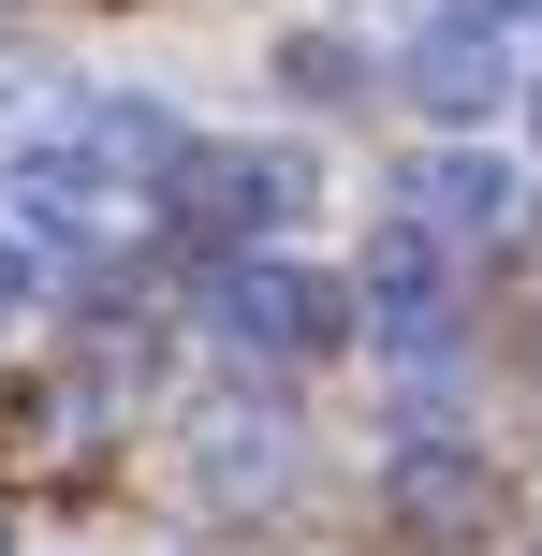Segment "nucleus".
Here are the masks:
<instances>
[{
    "instance_id": "1",
    "label": "nucleus",
    "mask_w": 542,
    "mask_h": 556,
    "mask_svg": "<svg viewBox=\"0 0 542 556\" xmlns=\"http://www.w3.org/2000/svg\"><path fill=\"white\" fill-rule=\"evenodd\" d=\"M205 337H220L235 366H323L352 337V278H323L293 250H250V264L205 278Z\"/></svg>"
},
{
    "instance_id": "2",
    "label": "nucleus",
    "mask_w": 542,
    "mask_h": 556,
    "mask_svg": "<svg viewBox=\"0 0 542 556\" xmlns=\"http://www.w3.org/2000/svg\"><path fill=\"white\" fill-rule=\"evenodd\" d=\"M176 235H205V250L250 264V235H279L293 205H308V162L293 147H176Z\"/></svg>"
},
{
    "instance_id": "3",
    "label": "nucleus",
    "mask_w": 542,
    "mask_h": 556,
    "mask_svg": "<svg viewBox=\"0 0 542 556\" xmlns=\"http://www.w3.org/2000/svg\"><path fill=\"white\" fill-rule=\"evenodd\" d=\"M396 513H411V528H440V542H484L499 498H484V469H469L455 440H411V454H396Z\"/></svg>"
},
{
    "instance_id": "4",
    "label": "nucleus",
    "mask_w": 542,
    "mask_h": 556,
    "mask_svg": "<svg viewBox=\"0 0 542 556\" xmlns=\"http://www.w3.org/2000/svg\"><path fill=\"white\" fill-rule=\"evenodd\" d=\"M352 307H396V337H440V235L396 220V235L367 250V278H352Z\"/></svg>"
},
{
    "instance_id": "5",
    "label": "nucleus",
    "mask_w": 542,
    "mask_h": 556,
    "mask_svg": "<svg viewBox=\"0 0 542 556\" xmlns=\"http://www.w3.org/2000/svg\"><path fill=\"white\" fill-rule=\"evenodd\" d=\"M411 205H426L440 235H499V220H514V176H499L484 147H440V162L411 176Z\"/></svg>"
},
{
    "instance_id": "6",
    "label": "nucleus",
    "mask_w": 542,
    "mask_h": 556,
    "mask_svg": "<svg viewBox=\"0 0 542 556\" xmlns=\"http://www.w3.org/2000/svg\"><path fill=\"white\" fill-rule=\"evenodd\" d=\"M411 103H440V117H469V103H499V45L469 15H440L426 45H411Z\"/></svg>"
},
{
    "instance_id": "7",
    "label": "nucleus",
    "mask_w": 542,
    "mask_h": 556,
    "mask_svg": "<svg viewBox=\"0 0 542 556\" xmlns=\"http://www.w3.org/2000/svg\"><path fill=\"white\" fill-rule=\"evenodd\" d=\"M279 469H293V454H279V425H264V410H220V425H205V454H191L205 498H264Z\"/></svg>"
},
{
    "instance_id": "8",
    "label": "nucleus",
    "mask_w": 542,
    "mask_h": 556,
    "mask_svg": "<svg viewBox=\"0 0 542 556\" xmlns=\"http://www.w3.org/2000/svg\"><path fill=\"white\" fill-rule=\"evenodd\" d=\"M0 307H29V250H15V235H0Z\"/></svg>"
},
{
    "instance_id": "9",
    "label": "nucleus",
    "mask_w": 542,
    "mask_h": 556,
    "mask_svg": "<svg viewBox=\"0 0 542 556\" xmlns=\"http://www.w3.org/2000/svg\"><path fill=\"white\" fill-rule=\"evenodd\" d=\"M528 132H542V74H528Z\"/></svg>"
},
{
    "instance_id": "10",
    "label": "nucleus",
    "mask_w": 542,
    "mask_h": 556,
    "mask_svg": "<svg viewBox=\"0 0 542 556\" xmlns=\"http://www.w3.org/2000/svg\"><path fill=\"white\" fill-rule=\"evenodd\" d=\"M0 556H15V513H0Z\"/></svg>"
}]
</instances>
